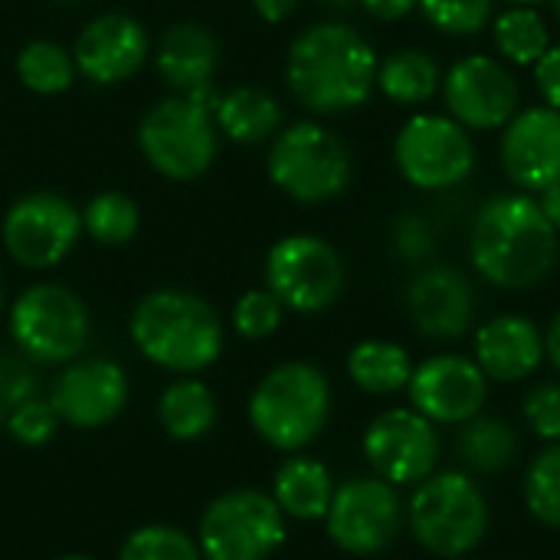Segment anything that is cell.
Segmentation results:
<instances>
[{
    "label": "cell",
    "mask_w": 560,
    "mask_h": 560,
    "mask_svg": "<svg viewBox=\"0 0 560 560\" xmlns=\"http://www.w3.org/2000/svg\"><path fill=\"white\" fill-rule=\"evenodd\" d=\"M118 560H203V551L180 528L144 525L125 538Z\"/></svg>",
    "instance_id": "obj_33"
},
{
    "label": "cell",
    "mask_w": 560,
    "mask_h": 560,
    "mask_svg": "<svg viewBox=\"0 0 560 560\" xmlns=\"http://www.w3.org/2000/svg\"><path fill=\"white\" fill-rule=\"evenodd\" d=\"M7 433L20 443V446H43L56 436L59 430V413L52 410L49 400H39V397H30L26 404H20L10 420L3 423Z\"/></svg>",
    "instance_id": "obj_36"
},
{
    "label": "cell",
    "mask_w": 560,
    "mask_h": 560,
    "mask_svg": "<svg viewBox=\"0 0 560 560\" xmlns=\"http://www.w3.org/2000/svg\"><path fill=\"white\" fill-rule=\"evenodd\" d=\"M10 335L23 358L39 364H69L89 341L85 302L66 285H30L10 308Z\"/></svg>",
    "instance_id": "obj_8"
},
{
    "label": "cell",
    "mask_w": 560,
    "mask_h": 560,
    "mask_svg": "<svg viewBox=\"0 0 560 560\" xmlns=\"http://www.w3.org/2000/svg\"><path fill=\"white\" fill-rule=\"evenodd\" d=\"M394 161L407 184L450 190L472 174L476 144L469 128L450 115H413L394 141Z\"/></svg>",
    "instance_id": "obj_12"
},
{
    "label": "cell",
    "mask_w": 560,
    "mask_h": 560,
    "mask_svg": "<svg viewBox=\"0 0 560 560\" xmlns=\"http://www.w3.org/2000/svg\"><path fill=\"white\" fill-rule=\"evenodd\" d=\"M361 446L374 476L387 479L390 486H417L433 476L440 463L436 423L413 407H394L374 417Z\"/></svg>",
    "instance_id": "obj_14"
},
{
    "label": "cell",
    "mask_w": 560,
    "mask_h": 560,
    "mask_svg": "<svg viewBox=\"0 0 560 560\" xmlns=\"http://www.w3.org/2000/svg\"><path fill=\"white\" fill-rule=\"evenodd\" d=\"M407 315L423 338H463L476 318L472 282L453 266H423L407 285Z\"/></svg>",
    "instance_id": "obj_19"
},
{
    "label": "cell",
    "mask_w": 560,
    "mask_h": 560,
    "mask_svg": "<svg viewBox=\"0 0 560 560\" xmlns=\"http://www.w3.org/2000/svg\"><path fill=\"white\" fill-rule=\"evenodd\" d=\"M525 423L532 427V433L545 443H560V384L548 381L538 384L525 394L522 404Z\"/></svg>",
    "instance_id": "obj_38"
},
{
    "label": "cell",
    "mask_w": 560,
    "mask_h": 560,
    "mask_svg": "<svg viewBox=\"0 0 560 560\" xmlns=\"http://www.w3.org/2000/svg\"><path fill=\"white\" fill-rule=\"evenodd\" d=\"M545 361V335L525 315H495L476 331V364L489 381H528Z\"/></svg>",
    "instance_id": "obj_21"
},
{
    "label": "cell",
    "mask_w": 560,
    "mask_h": 560,
    "mask_svg": "<svg viewBox=\"0 0 560 560\" xmlns=\"http://www.w3.org/2000/svg\"><path fill=\"white\" fill-rule=\"evenodd\" d=\"M390 243H394V253L410 262V266H427L436 253V233L433 226L417 217V213H400L394 220V230H390Z\"/></svg>",
    "instance_id": "obj_37"
},
{
    "label": "cell",
    "mask_w": 560,
    "mask_h": 560,
    "mask_svg": "<svg viewBox=\"0 0 560 560\" xmlns=\"http://www.w3.org/2000/svg\"><path fill=\"white\" fill-rule=\"evenodd\" d=\"M407 528L433 558H466L489 532V499L469 472H433L407 502Z\"/></svg>",
    "instance_id": "obj_4"
},
{
    "label": "cell",
    "mask_w": 560,
    "mask_h": 560,
    "mask_svg": "<svg viewBox=\"0 0 560 560\" xmlns=\"http://www.w3.org/2000/svg\"><path fill=\"white\" fill-rule=\"evenodd\" d=\"M535 82H538L545 105L560 112V43L548 46V52L535 62Z\"/></svg>",
    "instance_id": "obj_40"
},
{
    "label": "cell",
    "mask_w": 560,
    "mask_h": 560,
    "mask_svg": "<svg viewBox=\"0 0 560 560\" xmlns=\"http://www.w3.org/2000/svg\"><path fill=\"white\" fill-rule=\"evenodd\" d=\"M545 358L560 371V312L555 315V322L548 325V331H545Z\"/></svg>",
    "instance_id": "obj_44"
},
{
    "label": "cell",
    "mask_w": 560,
    "mask_h": 560,
    "mask_svg": "<svg viewBox=\"0 0 560 560\" xmlns=\"http://www.w3.org/2000/svg\"><path fill=\"white\" fill-rule=\"evenodd\" d=\"M266 289L299 315L331 308L345 289V262L331 243L312 233L279 240L266 256Z\"/></svg>",
    "instance_id": "obj_11"
},
{
    "label": "cell",
    "mask_w": 560,
    "mask_h": 560,
    "mask_svg": "<svg viewBox=\"0 0 560 560\" xmlns=\"http://www.w3.org/2000/svg\"><path fill=\"white\" fill-rule=\"evenodd\" d=\"M456 453H459V459H463V466L469 472L495 476V472H505L515 463L518 436H515V430L505 420L479 413V417L459 423Z\"/></svg>",
    "instance_id": "obj_27"
},
{
    "label": "cell",
    "mask_w": 560,
    "mask_h": 560,
    "mask_svg": "<svg viewBox=\"0 0 560 560\" xmlns=\"http://www.w3.org/2000/svg\"><path fill=\"white\" fill-rule=\"evenodd\" d=\"M512 7H535V3H541V0H509Z\"/></svg>",
    "instance_id": "obj_46"
},
{
    "label": "cell",
    "mask_w": 560,
    "mask_h": 560,
    "mask_svg": "<svg viewBox=\"0 0 560 560\" xmlns=\"http://www.w3.org/2000/svg\"><path fill=\"white\" fill-rule=\"evenodd\" d=\"M423 16L450 36H476L489 26L495 0H420Z\"/></svg>",
    "instance_id": "obj_34"
},
{
    "label": "cell",
    "mask_w": 560,
    "mask_h": 560,
    "mask_svg": "<svg viewBox=\"0 0 560 560\" xmlns=\"http://www.w3.org/2000/svg\"><path fill=\"white\" fill-rule=\"evenodd\" d=\"M469 259L476 272L509 292L545 282L558 262V230L528 194H499L472 220Z\"/></svg>",
    "instance_id": "obj_1"
},
{
    "label": "cell",
    "mask_w": 560,
    "mask_h": 560,
    "mask_svg": "<svg viewBox=\"0 0 560 560\" xmlns=\"http://www.w3.org/2000/svg\"><path fill=\"white\" fill-rule=\"evenodd\" d=\"M331 417V384L308 361L272 368L249 397L253 430L282 453H299L322 436Z\"/></svg>",
    "instance_id": "obj_5"
},
{
    "label": "cell",
    "mask_w": 560,
    "mask_h": 560,
    "mask_svg": "<svg viewBox=\"0 0 560 560\" xmlns=\"http://www.w3.org/2000/svg\"><path fill=\"white\" fill-rule=\"evenodd\" d=\"M410 407L423 413L436 427H459L482 413L489 400V377L476 364V358L463 354H433L413 368Z\"/></svg>",
    "instance_id": "obj_15"
},
{
    "label": "cell",
    "mask_w": 560,
    "mask_h": 560,
    "mask_svg": "<svg viewBox=\"0 0 560 560\" xmlns=\"http://www.w3.org/2000/svg\"><path fill=\"white\" fill-rule=\"evenodd\" d=\"M154 62H158L161 79L174 92L187 95V92L213 82L217 66H220V43L203 23H190V20L174 23L161 36Z\"/></svg>",
    "instance_id": "obj_22"
},
{
    "label": "cell",
    "mask_w": 560,
    "mask_h": 560,
    "mask_svg": "<svg viewBox=\"0 0 560 560\" xmlns=\"http://www.w3.org/2000/svg\"><path fill=\"white\" fill-rule=\"evenodd\" d=\"M56 560H95V558H89V555H62V558H56Z\"/></svg>",
    "instance_id": "obj_47"
},
{
    "label": "cell",
    "mask_w": 560,
    "mask_h": 560,
    "mask_svg": "<svg viewBox=\"0 0 560 560\" xmlns=\"http://www.w3.org/2000/svg\"><path fill=\"white\" fill-rule=\"evenodd\" d=\"M30 397H36V374L30 364L13 354H0V423H7L10 413Z\"/></svg>",
    "instance_id": "obj_39"
},
{
    "label": "cell",
    "mask_w": 560,
    "mask_h": 560,
    "mask_svg": "<svg viewBox=\"0 0 560 560\" xmlns=\"http://www.w3.org/2000/svg\"><path fill=\"white\" fill-rule=\"evenodd\" d=\"M374 20H400L420 7V0H358Z\"/></svg>",
    "instance_id": "obj_41"
},
{
    "label": "cell",
    "mask_w": 560,
    "mask_h": 560,
    "mask_svg": "<svg viewBox=\"0 0 560 560\" xmlns=\"http://www.w3.org/2000/svg\"><path fill=\"white\" fill-rule=\"evenodd\" d=\"M82 213L59 194L33 190L10 203L0 236L3 249L23 269H52L79 243Z\"/></svg>",
    "instance_id": "obj_13"
},
{
    "label": "cell",
    "mask_w": 560,
    "mask_h": 560,
    "mask_svg": "<svg viewBox=\"0 0 560 560\" xmlns=\"http://www.w3.org/2000/svg\"><path fill=\"white\" fill-rule=\"evenodd\" d=\"M443 75L430 52L423 49H397L384 62H377V85L397 105H423L436 95Z\"/></svg>",
    "instance_id": "obj_28"
},
{
    "label": "cell",
    "mask_w": 560,
    "mask_h": 560,
    "mask_svg": "<svg viewBox=\"0 0 560 560\" xmlns=\"http://www.w3.org/2000/svg\"><path fill=\"white\" fill-rule=\"evenodd\" d=\"M410 374H413V361H410L407 348H400L397 341L368 338V341L354 345L348 354V377L364 394H374V397L407 390Z\"/></svg>",
    "instance_id": "obj_26"
},
{
    "label": "cell",
    "mask_w": 560,
    "mask_h": 560,
    "mask_svg": "<svg viewBox=\"0 0 560 560\" xmlns=\"http://www.w3.org/2000/svg\"><path fill=\"white\" fill-rule=\"evenodd\" d=\"M282 315H285V305L269 289H249L233 305V328L249 341H262L276 335V328L282 325Z\"/></svg>",
    "instance_id": "obj_35"
},
{
    "label": "cell",
    "mask_w": 560,
    "mask_h": 560,
    "mask_svg": "<svg viewBox=\"0 0 560 560\" xmlns=\"http://www.w3.org/2000/svg\"><path fill=\"white\" fill-rule=\"evenodd\" d=\"M492 39L495 49L515 66H535L551 46L548 26L535 7H509L505 13H499L492 26Z\"/></svg>",
    "instance_id": "obj_30"
},
{
    "label": "cell",
    "mask_w": 560,
    "mask_h": 560,
    "mask_svg": "<svg viewBox=\"0 0 560 560\" xmlns=\"http://www.w3.org/2000/svg\"><path fill=\"white\" fill-rule=\"evenodd\" d=\"M325 525L328 538L341 551L354 558H371L387 551L400 538L407 525V509L397 486L381 476H358L335 486Z\"/></svg>",
    "instance_id": "obj_10"
},
{
    "label": "cell",
    "mask_w": 560,
    "mask_h": 560,
    "mask_svg": "<svg viewBox=\"0 0 560 560\" xmlns=\"http://www.w3.org/2000/svg\"><path fill=\"white\" fill-rule=\"evenodd\" d=\"M285 82L308 112L341 115L371 98L377 85V56L354 26L315 23L292 39Z\"/></svg>",
    "instance_id": "obj_2"
},
{
    "label": "cell",
    "mask_w": 560,
    "mask_h": 560,
    "mask_svg": "<svg viewBox=\"0 0 560 560\" xmlns=\"http://www.w3.org/2000/svg\"><path fill=\"white\" fill-rule=\"evenodd\" d=\"M213 112L187 95L151 105L138 125V148L144 161L167 180H197L217 158Z\"/></svg>",
    "instance_id": "obj_7"
},
{
    "label": "cell",
    "mask_w": 560,
    "mask_h": 560,
    "mask_svg": "<svg viewBox=\"0 0 560 560\" xmlns=\"http://www.w3.org/2000/svg\"><path fill=\"white\" fill-rule=\"evenodd\" d=\"M213 121L236 144H262L282 131V108L269 92L240 85L220 95Z\"/></svg>",
    "instance_id": "obj_24"
},
{
    "label": "cell",
    "mask_w": 560,
    "mask_h": 560,
    "mask_svg": "<svg viewBox=\"0 0 560 560\" xmlns=\"http://www.w3.org/2000/svg\"><path fill=\"white\" fill-rule=\"evenodd\" d=\"M269 180L299 203H328L341 197L354 177L348 144L318 121L282 128L266 158Z\"/></svg>",
    "instance_id": "obj_6"
},
{
    "label": "cell",
    "mask_w": 560,
    "mask_h": 560,
    "mask_svg": "<svg viewBox=\"0 0 560 560\" xmlns=\"http://www.w3.org/2000/svg\"><path fill=\"white\" fill-rule=\"evenodd\" d=\"M0 312H3V272H0Z\"/></svg>",
    "instance_id": "obj_48"
},
{
    "label": "cell",
    "mask_w": 560,
    "mask_h": 560,
    "mask_svg": "<svg viewBox=\"0 0 560 560\" xmlns=\"http://www.w3.org/2000/svg\"><path fill=\"white\" fill-rule=\"evenodd\" d=\"M502 167L522 190H545L560 180V112L535 105L515 112L502 131Z\"/></svg>",
    "instance_id": "obj_20"
},
{
    "label": "cell",
    "mask_w": 560,
    "mask_h": 560,
    "mask_svg": "<svg viewBox=\"0 0 560 560\" xmlns=\"http://www.w3.org/2000/svg\"><path fill=\"white\" fill-rule=\"evenodd\" d=\"M285 541V515L272 495L236 489L217 495L200 518L197 545L207 560H266Z\"/></svg>",
    "instance_id": "obj_9"
},
{
    "label": "cell",
    "mask_w": 560,
    "mask_h": 560,
    "mask_svg": "<svg viewBox=\"0 0 560 560\" xmlns=\"http://www.w3.org/2000/svg\"><path fill=\"white\" fill-rule=\"evenodd\" d=\"M525 509L535 522L560 528V443H548L525 472Z\"/></svg>",
    "instance_id": "obj_32"
},
{
    "label": "cell",
    "mask_w": 560,
    "mask_h": 560,
    "mask_svg": "<svg viewBox=\"0 0 560 560\" xmlns=\"http://www.w3.org/2000/svg\"><path fill=\"white\" fill-rule=\"evenodd\" d=\"M272 499L285 518L295 522H318L328 515L335 499V479L328 466L312 456H289L272 479Z\"/></svg>",
    "instance_id": "obj_23"
},
{
    "label": "cell",
    "mask_w": 560,
    "mask_h": 560,
    "mask_svg": "<svg viewBox=\"0 0 560 560\" xmlns=\"http://www.w3.org/2000/svg\"><path fill=\"white\" fill-rule=\"evenodd\" d=\"M49 404L69 427L95 430L112 423L125 410L128 377L121 364L108 358H75L52 381Z\"/></svg>",
    "instance_id": "obj_17"
},
{
    "label": "cell",
    "mask_w": 560,
    "mask_h": 560,
    "mask_svg": "<svg viewBox=\"0 0 560 560\" xmlns=\"http://www.w3.org/2000/svg\"><path fill=\"white\" fill-rule=\"evenodd\" d=\"M158 420L164 427V433L171 440L180 443H194L200 436H207L217 423V400L210 394V387L203 381L194 377H180L174 384L164 387L161 400H158Z\"/></svg>",
    "instance_id": "obj_25"
},
{
    "label": "cell",
    "mask_w": 560,
    "mask_h": 560,
    "mask_svg": "<svg viewBox=\"0 0 560 560\" xmlns=\"http://www.w3.org/2000/svg\"><path fill=\"white\" fill-rule=\"evenodd\" d=\"M151 52L148 30L128 13H102L89 20L72 46L79 75L95 85H118L131 79Z\"/></svg>",
    "instance_id": "obj_18"
},
{
    "label": "cell",
    "mask_w": 560,
    "mask_h": 560,
    "mask_svg": "<svg viewBox=\"0 0 560 560\" xmlns=\"http://www.w3.org/2000/svg\"><path fill=\"white\" fill-rule=\"evenodd\" d=\"M79 69L69 49L52 39H33L16 52V79L36 95H59L72 89Z\"/></svg>",
    "instance_id": "obj_29"
},
{
    "label": "cell",
    "mask_w": 560,
    "mask_h": 560,
    "mask_svg": "<svg viewBox=\"0 0 560 560\" xmlns=\"http://www.w3.org/2000/svg\"><path fill=\"white\" fill-rule=\"evenodd\" d=\"M450 118L472 131L505 128L518 112V82L492 56H466L443 79Z\"/></svg>",
    "instance_id": "obj_16"
},
{
    "label": "cell",
    "mask_w": 560,
    "mask_h": 560,
    "mask_svg": "<svg viewBox=\"0 0 560 560\" xmlns=\"http://www.w3.org/2000/svg\"><path fill=\"white\" fill-rule=\"evenodd\" d=\"M253 10L266 20V23H282L295 13L299 0H249Z\"/></svg>",
    "instance_id": "obj_42"
},
{
    "label": "cell",
    "mask_w": 560,
    "mask_h": 560,
    "mask_svg": "<svg viewBox=\"0 0 560 560\" xmlns=\"http://www.w3.org/2000/svg\"><path fill=\"white\" fill-rule=\"evenodd\" d=\"M131 341L158 368L174 374H197L223 351L220 315L194 292L158 289L131 312Z\"/></svg>",
    "instance_id": "obj_3"
},
{
    "label": "cell",
    "mask_w": 560,
    "mask_h": 560,
    "mask_svg": "<svg viewBox=\"0 0 560 560\" xmlns=\"http://www.w3.org/2000/svg\"><path fill=\"white\" fill-rule=\"evenodd\" d=\"M538 207H541L545 220L560 233V180L545 187V190H538Z\"/></svg>",
    "instance_id": "obj_43"
},
{
    "label": "cell",
    "mask_w": 560,
    "mask_h": 560,
    "mask_svg": "<svg viewBox=\"0 0 560 560\" xmlns=\"http://www.w3.org/2000/svg\"><path fill=\"white\" fill-rule=\"evenodd\" d=\"M56 3H72V0H56Z\"/></svg>",
    "instance_id": "obj_50"
},
{
    "label": "cell",
    "mask_w": 560,
    "mask_h": 560,
    "mask_svg": "<svg viewBox=\"0 0 560 560\" xmlns=\"http://www.w3.org/2000/svg\"><path fill=\"white\" fill-rule=\"evenodd\" d=\"M315 3L331 7V10H348V7H351V3H358V0H315Z\"/></svg>",
    "instance_id": "obj_45"
},
{
    "label": "cell",
    "mask_w": 560,
    "mask_h": 560,
    "mask_svg": "<svg viewBox=\"0 0 560 560\" xmlns=\"http://www.w3.org/2000/svg\"><path fill=\"white\" fill-rule=\"evenodd\" d=\"M138 223H141L138 203L121 190H102L82 210V233L102 246L131 243L138 233Z\"/></svg>",
    "instance_id": "obj_31"
},
{
    "label": "cell",
    "mask_w": 560,
    "mask_h": 560,
    "mask_svg": "<svg viewBox=\"0 0 560 560\" xmlns=\"http://www.w3.org/2000/svg\"><path fill=\"white\" fill-rule=\"evenodd\" d=\"M551 7H555V13H558V20H560V0H551Z\"/></svg>",
    "instance_id": "obj_49"
}]
</instances>
